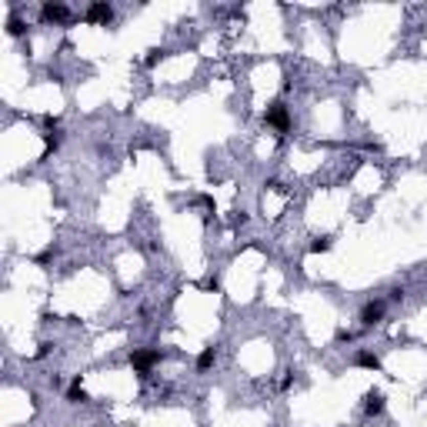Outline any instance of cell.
I'll return each instance as SVG.
<instances>
[{"instance_id":"1","label":"cell","mask_w":427,"mask_h":427,"mask_svg":"<svg viewBox=\"0 0 427 427\" xmlns=\"http://www.w3.org/2000/svg\"><path fill=\"white\" fill-rule=\"evenodd\" d=\"M70 17V7L67 4H60V0H47L40 7V20L43 24H63Z\"/></svg>"},{"instance_id":"2","label":"cell","mask_w":427,"mask_h":427,"mask_svg":"<svg viewBox=\"0 0 427 427\" xmlns=\"http://www.w3.org/2000/svg\"><path fill=\"white\" fill-rule=\"evenodd\" d=\"M384 310H387V301H367L364 307H361V324L364 327H374V324H380L384 321Z\"/></svg>"},{"instance_id":"3","label":"cell","mask_w":427,"mask_h":427,"mask_svg":"<svg viewBox=\"0 0 427 427\" xmlns=\"http://www.w3.org/2000/svg\"><path fill=\"white\" fill-rule=\"evenodd\" d=\"M264 124L274 127V130H287V127H290L287 107H284V104H271V107H267V114H264Z\"/></svg>"},{"instance_id":"4","label":"cell","mask_w":427,"mask_h":427,"mask_svg":"<svg viewBox=\"0 0 427 427\" xmlns=\"http://www.w3.org/2000/svg\"><path fill=\"white\" fill-rule=\"evenodd\" d=\"M110 20H114V7L107 0H97V4L87 7V24H110Z\"/></svg>"},{"instance_id":"5","label":"cell","mask_w":427,"mask_h":427,"mask_svg":"<svg viewBox=\"0 0 427 427\" xmlns=\"http://www.w3.org/2000/svg\"><path fill=\"white\" fill-rule=\"evenodd\" d=\"M157 361H161V354H157V350H133V354H130L133 371H140V374H147Z\"/></svg>"},{"instance_id":"6","label":"cell","mask_w":427,"mask_h":427,"mask_svg":"<svg viewBox=\"0 0 427 427\" xmlns=\"http://www.w3.org/2000/svg\"><path fill=\"white\" fill-rule=\"evenodd\" d=\"M364 414H367V417H377V414H384V394H380L377 387H371V391L364 394Z\"/></svg>"},{"instance_id":"7","label":"cell","mask_w":427,"mask_h":427,"mask_svg":"<svg viewBox=\"0 0 427 427\" xmlns=\"http://www.w3.org/2000/svg\"><path fill=\"white\" fill-rule=\"evenodd\" d=\"M354 364L367 367V371H380V357H377V354H371V350H357V354H354Z\"/></svg>"},{"instance_id":"8","label":"cell","mask_w":427,"mask_h":427,"mask_svg":"<svg viewBox=\"0 0 427 427\" xmlns=\"http://www.w3.org/2000/svg\"><path fill=\"white\" fill-rule=\"evenodd\" d=\"M214 361H217V350H214V347H204L200 354H197V371H210V367H214Z\"/></svg>"},{"instance_id":"9","label":"cell","mask_w":427,"mask_h":427,"mask_svg":"<svg viewBox=\"0 0 427 427\" xmlns=\"http://www.w3.org/2000/svg\"><path fill=\"white\" fill-rule=\"evenodd\" d=\"M67 400H70V404H84V400H87V391H84V384H80V377L74 380V384H70Z\"/></svg>"},{"instance_id":"10","label":"cell","mask_w":427,"mask_h":427,"mask_svg":"<svg viewBox=\"0 0 427 427\" xmlns=\"http://www.w3.org/2000/svg\"><path fill=\"white\" fill-rule=\"evenodd\" d=\"M310 251H314V254H324V251H330V237H317L314 244H310Z\"/></svg>"},{"instance_id":"11","label":"cell","mask_w":427,"mask_h":427,"mask_svg":"<svg viewBox=\"0 0 427 427\" xmlns=\"http://www.w3.org/2000/svg\"><path fill=\"white\" fill-rule=\"evenodd\" d=\"M7 30H10V37H20V34H24V24H20V20H17V17H14Z\"/></svg>"},{"instance_id":"12","label":"cell","mask_w":427,"mask_h":427,"mask_svg":"<svg viewBox=\"0 0 427 427\" xmlns=\"http://www.w3.org/2000/svg\"><path fill=\"white\" fill-rule=\"evenodd\" d=\"M161 57H164V50H150V57H147V67H154V63L161 60Z\"/></svg>"},{"instance_id":"13","label":"cell","mask_w":427,"mask_h":427,"mask_svg":"<svg viewBox=\"0 0 427 427\" xmlns=\"http://www.w3.org/2000/svg\"><path fill=\"white\" fill-rule=\"evenodd\" d=\"M391 301H404V287H394L391 290Z\"/></svg>"}]
</instances>
